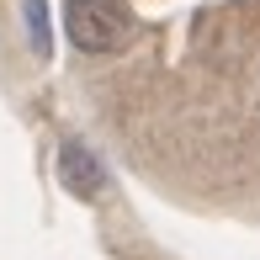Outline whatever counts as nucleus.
<instances>
[{
  "label": "nucleus",
  "mask_w": 260,
  "mask_h": 260,
  "mask_svg": "<svg viewBox=\"0 0 260 260\" xmlns=\"http://www.w3.org/2000/svg\"><path fill=\"white\" fill-rule=\"evenodd\" d=\"M21 16H27V32H32V53H38V58H48V53H53L48 6H43V0H27V6H21Z\"/></svg>",
  "instance_id": "nucleus-3"
},
{
  "label": "nucleus",
  "mask_w": 260,
  "mask_h": 260,
  "mask_svg": "<svg viewBox=\"0 0 260 260\" xmlns=\"http://www.w3.org/2000/svg\"><path fill=\"white\" fill-rule=\"evenodd\" d=\"M64 32L80 53H117L133 38V16H127L122 0H69Z\"/></svg>",
  "instance_id": "nucleus-1"
},
{
  "label": "nucleus",
  "mask_w": 260,
  "mask_h": 260,
  "mask_svg": "<svg viewBox=\"0 0 260 260\" xmlns=\"http://www.w3.org/2000/svg\"><path fill=\"white\" fill-rule=\"evenodd\" d=\"M58 181H64L69 197H80V202H90V197L106 191V165L96 159V149H85L80 138H69L64 149H58Z\"/></svg>",
  "instance_id": "nucleus-2"
}]
</instances>
